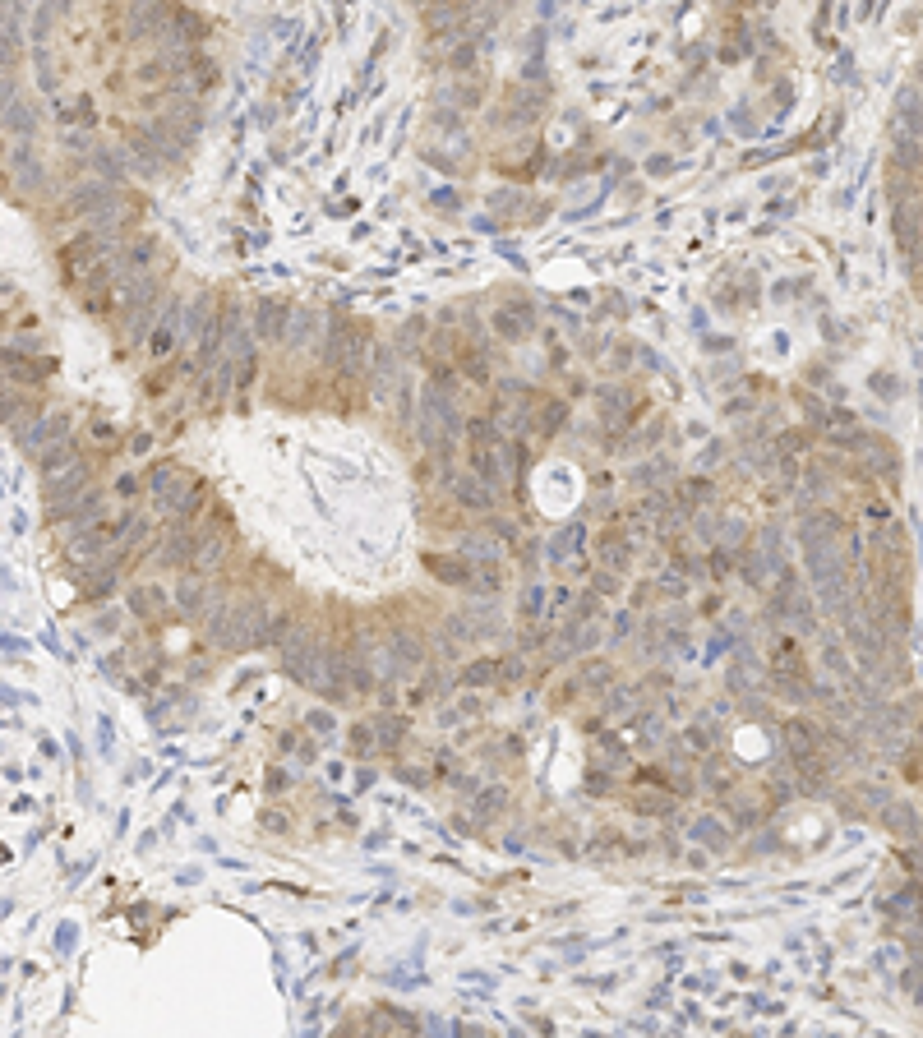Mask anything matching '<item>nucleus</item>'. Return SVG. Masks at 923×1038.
<instances>
[{
	"label": "nucleus",
	"mask_w": 923,
	"mask_h": 1038,
	"mask_svg": "<svg viewBox=\"0 0 923 1038\" xmlns=\"http://www.w3.org/2000/svg\"><path fill=\"white\" fill-rule=\"evenodd\" d=\"M365 351H370V333L351 319H333V333H328V346H324L328 365L337 374H347V379H360L365 374Z\"/></svg>",
	"instance_id": "f257e3e1"
},
{
	"label": "nucleus",
	"mask_w": 923,
	"mask_h": 1038,
	"mask_svg": "<svg viewBox=\"0 0 923 1038\" xmlns=\"http://www.w3.org/2000/svg\"><path fill=\"white\" fill-rule=\"evenodd\" d=\"M808 568H813V582H817V591L831 600L836 609H845V568H840V554H836V545H813L808 549Z\"/></svg>",
	"instance_id": "f03ea898"
},
{
	"label": "nucleus",
	"mask_w": 923,
	"mask_h": 1038,
	"mask_svg": "<svg viewBox=\"0 0 923 1038\" xmlns=\"http://www.w3.org/2000/svg\"><path fill=\"white\" fill-rule=\"evenodd\" d=\"M88 476H93V466H88V462H70L65 471L47 476V508H51V522H56V517L65 513V508H70V503L88 490Z\"/></svg>",
	"instance_id": "7ed1b4c3"
},
{
	"label": "nucleus",
	"mask_w": 923,
	"mask_h": 1038,
	"mask_svg": "<svg viewBox=\"0 0 923 1038\" xmlns=\"http://www.w3.org/2000/svg\"><path fill=\"white\" fill-rule=\"evenodd\" d=\"M102 254H107V245H102V240H97L93 231H84V236H74L70 245L60 250V273H65V277L74 282V287H79V282H84V277L93 273L97 263H102Z\"/></svg>",
	"instance_id": "20e7f679"
},
{
	"label": "nucleus",
	"mask_w": 923,
	"mask_h": 1038,
	"mask_svg": "<svg viewBox=\"0 0 923 1038\" xmlns=\"http://www.w3.org/2000/svg\"><path fill=\"white\" fill-rule=\"evenodd\" d=\"M287 319H291V305L282 296H264L254 305V337L259 342H282L287 337Z\"/></svg>",
	"instance_id": "39448f33"
},
{
	"label": "nucleus",
	"mask_w": 923,
	"mask_h": 1038,
	"mask_svg": "<svg viewBox=\"0 0 923 1038\" xmlns=\"http://www.w3.org/2000/svg\"><path fill=\"white\" fill-rule=\"evenodd\" d=\"M120 194H116V185L111 180H84V185H74V194H70V208L79 217H93V213H102V208H111Z\"/></svg>",
	"instance_id": "423d86ee"
},
{
	"label": "nucleus",
	"mask_w": 923,
	"mask_h": 1038,
	"mask_svg": "<svg viewBox=\"0 0 923 1038\" xmlns=\"http://www.w3.org/2000/svg\"><path fill=\"white\" fill-rule=\"evenodd\" d=\"M600 416H605V425H614V430H628V425L637 420L633 388H600Z\"/></svg>",
	"instance_id": "0eeeda50"
},
{
	"label": "nucleus",
	"mask_w": 923,
	"mask_h": 1038,
	"mask_svg": "<svg viewBox=\"0 0 923 1038\" xmlns=\"http://www.w3.org/2000/svg\"><path fill=\"white\" fill-rule=\"evenodd\" d=\"M153 494L162 503H167L171 513H176L180 503H185V494H190V485H194V476H185V471H176V466H153Z\"/></svg>",
	"instance_id": "6e6552de"
},
{
	"label": "nucleus",
	"mask_w": 923,
	"mask_h": 1038,
	"mask_svg": "<svg viewBox=\"0 0 923 1038\" xmlns=\"http://www.w3.org/2000/svg\"><path fill=\"white\" fill-rule=\"evenodd\" d=\"M794 776H799V789L822 794V789H827V776H831V766H827V757H822V748L794 752Z\"/></svg>",
	"instance_id": "1a4fd4ad"
},
{
	"label": "nucleus",
	"mask_w": 923,
	"mask_h": 1038,
	"mask_svg": "<svg viewBox=\"0 0 923 1038\" xmlns=\"http://www.w3.org/2000/svg\"><path fill=\"white\" fill-rule=\"evenodd\" d=\"M490 323L504 342H522V337L531 333V305L527 300H513V305H504V310H494Z\"/></svg>",
	"instance_id": "9d476101"
},
{
	"label": "nucleus",
	"mask_w": 923,
	"mask_h": 1038,
	"mask_svg": "<svg viewBox=\"0 0 923 1038\" xmlns=\"http://www.w3.org/2000/svg\"><path fill=\"white\" fill-rule=\"evenodd\" d=\"M425 568H430L439 582H448V586H471L476 582V563L471 559H448V554H425Z\"/></svg>",
	"instance_id": "9b49d317"
},
{
	"label": "nucleus",
	"mask_w": 923,
	"mask_h": 1038,
	"mask_svg": "<svg viewBox=\"0 0 923 1038\" xmlns=\"http://www.w3.org/2000/svg\"><path fill=\"white\" fill-rule=\"evenodd\" d=\"M453 494L462 508H471V513H490L494 508V485H485V480L471 471V476H453Z\"/></svg>",
	"instance_id": "f8f14e48"
},
{
	"label": "nucleus",
	"mask_w": 923,
	"mask_h": 1038,
	"mask_svg": "<svg viewBox=\"0 0 923 1038\" xmlns=\"http://www.w3.org/2000/svg\"><path fill=\"white\" fill-rule=\"evenodd\" d=\"M896 240L905 245V259L910 268L919 263V203H896Z\"/></svg>",
	"instance_id": "ddd939ff"
},
{
	"label": "nucleus",
	"mask_w": 923,
	"mask_h": 1038,
	"mask_svg": "<svg viewBox=\"0 0 923 1038\" xmlns=\"http://www.w3.org/2000/svg\"><path fill=\"white\" fill-rule=\"evenodd\" d=\"M176 605L190 614V619H199V614H208L213 609V586L208 582H194V577H185V582L176 586Z\"/></svg>",
	"instance_id": "4468645a"
},
{
	"label": "nucleus",
	"mask_w": 923,
	"mask_h": 1038,
	"mask_svg": "<svg viewBox=\"0 0 923 1038\" xmlns=\"http://www.w3.org/2000/svg\"><path fill=\"white\" fill-rule=\"evenodd\" d=\"M0 125L10 134H24V139H33L37 134V111L28 107V102H19V97H10L5 107H0Z\"/></svg>",
	"instance_id": "2eb2a0df"
},
{
	"label": "nucleus",
	"mask_w": 923,
	"mask_h": 1038,
	"mask_svg": "<svg viewBox=\"0 0 923 1038\" xmlns=\"http://www.w3.org/2000/svg\"><path fill=\"white\" fill-rule=\"evenodd\" d=\"M70 462H79V453H74L70 439H56V443H47V448L37 453V471H42V476H56V471H65Z\"/></svg>",
	"instance_id": "dca6fc26"
},
{
	"label": "nucleus",
	"mask_w": 923,
	"mask_h": 1038,
	"mask_svg": "<svg viewBox=\"0 0 923 1038\" xmlns=\"http://www.w3.org/2000/svg\"><path fill=\"white\" fill-rule=\"evenodd\" d=\"M194 540H199V536H190V531H185V522H176V531H171L167 545H162V563H171V568H185V563L194 559Z\"/></svg>",
	"instance_id": "f3484780"
},
{
	"label": "nucleus",
	"mask_w": 923,
	"mask_h": 1038,
	"mask_svg": "<svg viewBox=\"0 0 923 1038\" xmlns=\"http://www.w3.org/2000/svg\"><path fill=\"white\" fill-rule=\"evenodd\" d=\"M836 513H813L804 517V526H799V540H804V549L813 545H827V540H836Z\"/></svg>",
	"instance_id": "a211bd4d"
},
{
	"label": "nucleus",
	"mask_w": 923,
	"mask_h": 1038,
	"mask_svg": "<svg viewBox=\"0 0 923 1038\" xmlns=\"http://www.w3.org/2000/svg\"><path fill=\"white\" fill-rule=\"evenodd\" d=\"M162 609H167V591H162V586H139V591H130L134 619H157Z\"/></svg>",
	"instance_id": "6ab92c4d"
},
{
	"label": "nucleus",
	"mask_w": 923,
	"mask_h": 1038,
	"mask_svg": "<svg viewBox=\"0 0 923 1038\" xmlns=\"http://www.w3.org/2000/svg\"><path fill=\"white\" fill-rule=\"evenodd\" d=\"M850 642H854V651H859L868 665L882 660V633H877V623H850Z\"/></svg>",
	"instance_id": "aec40b11"
},
{
	"label": "nucleus",
	"mask_w": 923,
	"mask_h": 1038,
	"mask_svg": "<svg viewBox=\"0 0 923 1038\" xmlns=\"http://www.w3.org/2000/svg\"><path fill=\"white\" fill-rule=\"evenodd\" d=\"M56 120H60V125H74V130H79V125H93L97 111H93V102H88V97H74V102H56Z\"/></svg>",
	"instance_id": "412c9836"
},
{
	"label": "nucleus",
	"mask_w": 923,
	"mask_h": 1038,
	"mask_svg": "<svg viewBox=\"0 0 923 1038\" xmlns=\"http://www.w3.org/2000/svg\"><path fill=\"white\" fill-rule=\"evenodd\" d=\"M397 383V356L388 346H374V393H388Z\"/></svg>",
	"instance_id": "4be33fe9"
},
{
	"label": "nucleus",
	"mask_w": 923,
	"mask_h": 1038,
	"mask_svg": "<svg viewBox=\"0 0 923 1038\" xmlns=\"http://www.w3.org/2000/svg\"><path fill=\"white\" fill-rule=\"evenodd\" d=\"M771 669L776 674H804V656H799V646L790 642V637H780L776 651H771Z\"/></svg>",
	"instance_id": "5701e85b"
},
{
	"label": "nucleus",
	"mask_w": 923,
	"mask_h": 1038,
	"mask_svg": "<svg viewBox=\"0 0 923 1038\" xmlns=\"http://www.w3.org/2000/svg\"><path fill=\"white\" fill-rule=\"evenodd\" d=\"M785 743H790V752H813V748H822V729L794 720V725L785 729Z\"/></svg>",
	"instance_id": "b1692460"
},
{
	"label": "nucleus",
	"mask_w": 923,
	"mask_h": 1038,
	"mask_svg": "<svg viewBox=\"0 0 923 1038\" xmlns=\"http://www.w3.org/2000/svg\"><path fill=\"white\" fill-rule=\"evenodd\" d=\"M564 420H568L564 402H545V406H540V416H536V434H540V439H554V434L564 430Z\"/></svg>",
	"instance_id": "393cba45"
},
{
	"label": "nucleus",
	"mask_w": 923,
	"mask_h": 1038,
	"mask_svg": "<svg viewBox=\"0 0 923 1038\" xmlns=\"http://www.w3.org/2000/svg\"><path fill=\"white\" fill-rule=\"evenodd\" d=\"M600 559L610 563L614 573H624V568H628V545H624V536H600Z\"/></svg>",
	"instance_id": "a878e982"
},
{
	"label": "nucleus",
	"mask_w": 923,
	"mask_h": 1038,
	"mask_svg": "<svg viewBox=\"0 0 923 1038\" xmlns=\"http://www.w3.org/2000/svg\"><path fill=\"white\" fill-rule=\"evenodd\" d=\"M494 679H499V665H494V660H476V665L462 669V683H467V688H485V683H494Z\"/></svg>",
	"instance_id": "bb28decb"
},
{
	"label": "nucleus",
	"mask_w": 923,
	"mask_h": 1038,
	"mask_svg": "<svg viewBox=\"0 0 923 1038\" xmlns=\"http://www.w3.org/2000/svg\"><path fill=\"white\" fill-rule=\"evenodd\" d=\"M462 430H467L471 448H485V443H499V430H494V420H485V416L467 420V425H462Z\"/></svg>",
	"instance_id": "cd10ccee"
},
{
	"label": "nucleus",
	"mask_w": 923,
	"mask_h": 1038,
	"mask_svg": "<svg viewBox=\"0 0 923 1038\" xmlns=\"http://www.w3.org/2000/svg\"><path fill=\"white\" fill-rule=\"evenodd\" d=\"M896 111H900V120H905V125H910V134H919V88H905V93H900V102H896Z\"/></svg>",
	"instance_id": "c85d7f7f"
},
{
	"label": "nucleus",
	"mask_w": 923,
	"mask_h": 1038,
	"mask_svg": "<svg viewBox=\"0 0 923 1038\" xmlns=\"http://www.w3.org/2000/svg\"><path fill=\"white\" fill-rule=\"evenodd\" d=\"M448 65H453L457 74H471V70H476V42H471V37H462V42L453 47V56H448Z\"/></svg>",
	"instance_id": "c756f323"
},
{
	"label": "nucleus",
	"mask_w": 923,
	"mask_h": 1038,
	"mask_svg": "<svg viewBox=\"0 0 923 1038\" xmlns=\"http://www.w3.org/2000/svg\"><path fill=\"white\" fill-rule=\"evenodd\" d=\"M93 167H97V176L102 180H111V185H120V162H116V153H107V148H93Z\"/></svg>",
	"instance_id": "7c9ffc66"
},
{
	"label": "nucleus",
	"mask_w": 923,
	"mask_h": 1038,
	"mask_svg": "<svg viewBox=\"0 0 923 1038\" xmlns=\"http://www.w3.org/2000/svg\"><path fill=\"white\" fill-rule=\"evenodd\" d=\"M393 651L407 660V665H420V660H425V646H420L411 633H393Z\"/></svg>",
	"instance_id": "2f4dec72"
},
{
	"label": "nucleus",
	"mask_w": 923,
	"mask_h": 1038,
	"mask_svg": "<svg viewBox=\"0 0 923 1038\" xmlns=\"http://www.w3.org/2000/svg\"><path fill=\"white\" fill-rule=\"evenodd\" d=\"M444 97H453L457 107H467V111H476V107H480V102H485V88H480V84H457V88H453V93H444Z\"/></svg>",
	"instance_id": "473e14b6"
},
{
	"label": "nucleus",
	"mask_w": 923,
	"mask_h": 1038,
	"mask_svg": "<svg viewBox=\"0 0 923 1038\" xmlns=\"http://www.w3.org/2000/svg\"><path fill=\"white\" fill-rule=\"evenodd\" d=\"M504 803H508V794H504V789H485V794H480V799H476V812H480V817H494V812L504 808Z\"/></svg>",
	"instance_id": "72a5a7b5"
},
{
	"label": "nucleus",
	"mask_w": 923,
	"mask_h": 1038,
	"mask_svg": "<svg viewBox=\"0 0 923 1038\" xmlns=\"http://www.w3.org/2000/svg\"><path fill=\"white\" fill-rule=\"evenodd\" d=\"M670 808H674V803L660 799V794H642V799H637V812H651V817H665Z\"/></svg>",
	"instance_id": "f704fd0d"
},
{
	"label": "nucleus",
	"mask_w": 923,
	"mask_h": 1038,
	"mask_svg": "<svg viewBox=\"0 0 923 1038\" xmlns=\"http://www.w3.org/2000/svg\"><path fill=\"white\" fill-rule=\"evenodd\" d=\"M896 162H905V167H910V171L919 167V139H914V134H910V139H905V144L896 148Z\"/></svg>",
	"instance_id": "c9c22d12"
},
{
	"label": "nucleus",
	"mask_w": 923,
	"mask_h": 1038,
	"mask_svg": "<svg viewBox=\"0 0 923 1038\" xmlns=\"http://www.w3.org/2000/svg\"><path fill=\"white\" fill-rule=\"evenodd\" d=\"M314 328H319V319H314V314H300V319H296V337H291V346H305V342H310V333H314Z\"/></svg>",
	"instance_id": "e433bc0d"
},
{
	"label": "nucleus",
	"mask_w": 923,
	"mask_h": 1038,
	"mask_svg": "<svg viewBox=\"0 0 923 1038\" xmlns=\"http://www.w3.org/2000/svg\"><path fill=\"white\" fill-rule=\"evenodd\" d=\"M370 739H374V734H370V729H365V725H356V729H351V748H356L360 757H365V752H374V743H370Z\"/></svg>",
	"instance_id": "4c0bfd02"
},
{
	"label": "nucleus",
	"mask_w": 923,
	"mask_h": 1038,
	"mask_svg": "<svg viewBox=\"0 0 923 1038\" xmlns=\"http://www.w3.org/2000/svg\"><path fill=\"white\" fill-rule=\"evenodd\" d=\"M540 605H545V586H527V596H522V609H527V614H540Z\"/></svg>",
	"instance_id": "58836bf2"
},
{
	"label": "nucleus",
	"mask_w": 923,
	"mask_h": 1038,
	"mask_svg": "<svg viewBox=\"0 0 923 1038\" xmlns=\"http://www.w3.org/2000/svg\"><path fill=\"white\" fill-rule=\"evenodd\" d=\"M10 97H14V74H10V70H0V107H5Z\"/></svg>",
	"instance_id": "ea45409f"
},
{
	"label": "nucleus",
	"mask_w": 923,
	"mask_h": 1038,
	"mask_svg": "<svg viewBox=\"0 0 923 1038\" xmlns=\"http://www.w3.org/2000/svg\"><path fill=\"white\" fill-rule=\"evenodd\" d=\"M397 734H402V725H397V720H384V748H393Z\"/></svg>",
	"instance_id": "a19ab883"
},
{
	"label": "nucleus",
	"mask_w": 923,
	"mask_h": 1038,
	"mask_svg": "<svg viewBox=\"0 0 923 1038\" xmlns=\"http://www.w3.org/2000/svg\"><path fill=\"white\" fill-rule=\"evenodd\" d=\"M827 665H831V669H836V674H845V656H840L836 646H827Z\"/></svg>",
	"instance_id": "79ce46f5"
},
{
	"label": "nucleus",
	"mask_w": 923,
	"mask_h": 1038,
	"mask_svg": "<svg viewBox=\"0 0 923 1038\" xmlns=\"http://www.w3.org/2000/svg\"><path fill=\"white\" fill-rule=\"evenodd\" d=\"M504 679H508V683L522 679V660H504Z\"/></svg>",
	"instance_id": "37998d69"
},
{
	"label": "nucleus",
	"mask_w": 923,
	"mask_h": 1038,
	"mask_svg": "<svg viewBox=\"0 0 923 1038\" xmlns=\"http://www.w3.org/2000/svg\"><path fill=\"white\" fill-rule=\"evenodd\" d=\"M116 490L125 494V499H130V494H139V480H134V476H125V480H120V485H116Z\"/></svg>",
	"instance_id": "c03bdc74"
},
{
	"label": "nucleus",
	"mask_w": 923,
	"mask_h": 1038,
	"mask_svg": "<svg viewBox=\"0 0 923 1038\" xmlns=\"http://www.w3.org/2000/svg\"><path fill=\"white\" fill-rule=\"evenodd\" d=\"M605 679H610V669H600V665L587 669V683H605Z\"/></svg>",
	"instance_id": "a18cd8bd"
},
{
	"label": "nucleus",
	"mask_w": 923,
	"mask_h": 1038,
	"mask_svg": "<svg viewBox=\"0 0 923 1038\" xmlns=\"http://www.w3.org/2000/svg\"><path fill=\"white\" fill-rule=\"evenodd\" d=\"M416 5H420V10H425V5H444V0H416Z\"/></svg>",
	"instance_id": "49530a36"
}]
</instances>
